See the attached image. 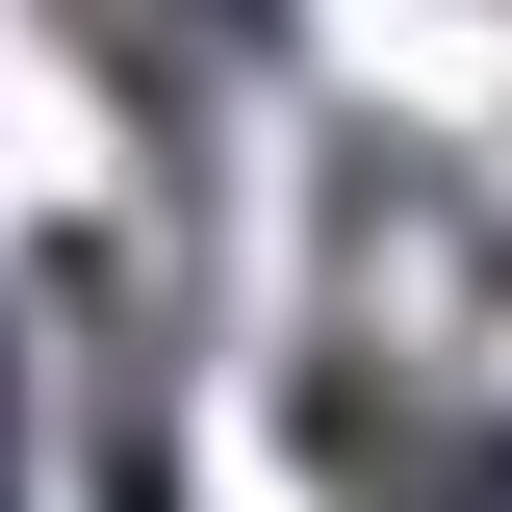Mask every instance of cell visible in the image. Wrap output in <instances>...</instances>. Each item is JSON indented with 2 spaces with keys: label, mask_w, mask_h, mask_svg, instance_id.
<instances>
[{
  "label": "cell",
  "mask_w": 512,
  "mask_h": 512,
  "mask_svg": "<svg viewBox=\"0 0 512 512\" xmlns=\"http://www.w3.org/2000/svg\"><path fill=\"white\" fill-rule=\"evenodd\" d=\"M282 410H308V487H333V512H512V384H487V333L333 308Z\"/></svg>",
  "instance_id": "cell-1"
},
{
  "label": "cell",
  "mask_w": 512,
  "mask_h": 512,
  "mask_svg": "<svg viewBox=\"0 0 512 512\" xmlns=\"http://www.w3.org/2000/svg\"><path fill=\"white\" fill-rule=\"evenodd\" d=\"M52 52L103 77V103L154 128V154H205V128H231L256 77H282V0H52Z\"/></svg>",
  "instance_id": "cell-2"
}]
</instances>
